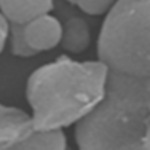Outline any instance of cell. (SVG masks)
<instances>
[{"instance_id": "obj_1", "label": "cell", "mask_w": 150, "mask_h": 150, "mask_svg": "<svg viewBox=\"0 0 150 150\" xmlns=\"http://www.w3.org/2000/svg\"><path fill=\"white\" fill-rule=\"evenodd\" d=\"M110 72L96 60L66 54L30 74L25 97L35 131H65L90 116L106 99Z\"/></svg>"}, {"instance_id": "obj_2", "label": "cell", "mask_w": 150, "mask_h": 150, "mask_svg": "<svg viewBox=\"0 0 150 150\" xmlns=\"http://www.w3.org/2000/svg\"><path fill=\"white\" fill-rule=\"evenodd\" d=\"M74 135L80 150H150V109L138 84L110 74L106 99Z\"/></svg>"}, {"instance_id": "obj_3", "label": "cell", "mask_w": 150, "mask_h": 150, "mask_svg": "<svg viewBox=\"0 0 150 150\" xmlns=\"http://www.w3.org/2000/svg\"><path fill=\"white\" fill-rule=\"evenodd\" d=\"M97 59L112 75L150 81V0H118L100 27Z\"/></svg>"}, {"instance_id": "obj_4", "label": "cell", "mask_w": 150, "mask_h": 150, "mask_svg": "<svg viewBox=\"0 0 150 150\" xmlns=\"http://www.w3.org/2000/svg\"><path fill=\"white\" fill-rule=\"evenodd\" d=\"M63 24L52 13L43 15L25 25H11V53L21 59L50 52L60 46Z\"/></svg>"}, {"instance_id": "obj_5", "label": "cell", "mask_w": 150, "mask_h": 150, "mask_svg": "<svg viewBox=\"0 0 150 150\" xmlns=\"http://www.w3.org/2000/svg\"><path fill=\"white\" fill-rule=\"evenodd\" d=\"M34 131L30 112L0 103V149L15 144Z\"/></svg>"}, {"instance_id": "obj_6", "label": "cell", "mask_w": 150, "mask_h": 150, "mask_svg": "<svg viewBox=\"0 0 150 150\" xmlns=\"http://www.w3.org/2000/svg\"><path fill=\"white\" fill-rule=\"evenodd\" d=\"M54 0H0V13L11 25H25L52 13Z\"/></svg>"}, {"instance_id": "obj_7", "label": "cell", "mask_w": 150, "mask_h": 150, "mask_svg": "<svg viewBox=\"0 0 150 150\" xmlns=\"http://www.w3.org/2000/svg\"><path fill=\"white\" fill-rule=\"evenodd\" d=\"M91 44V30L83 16H71L63 22L60 46L69 54H81Z\"/></svg>"}, {"instance_id": "obj_8", "label": "cell", "mask_w": 150, "mask_h": 150, "mask_svg": "<svg viewBox=\"0 0 150 150\" xmlns=\"http://www.w3.org/2000/svg\"><path fill=\"white\" fill-rule=\"evenodd\" d=\"M0 150H68V141L63 131H34Z\"/></svg>"}, {"instance_id": "obj_9", "label": "cell", "mask_w": 150, "mask_h": 150, "mask_svg": "<svg viewBox=\"0 0 150 150\" xmlns=\"http://www.w3.org/2000/svg\"><path fill=\"white\" fill-rule=\"evenodd\" d=\"M118 0H78L75 6H77L84 15L88 16H108Z\"/></svg>"}, {"instance_id": "obj_10", "label": "cell", "mask_w": 150, "mask_h": 150, "mask_svg": "<svg viewBox=\"0 0 150 150\" xmlns=\"http://www.w3.org/2000/svg\"><path fill=\"white\" fill-rule=\"evenodd\" d=\"M9 33H11V24L0 13V54L3 53L6 44L9 43Z\"/></svg>"}, {"instance_id": "obj_11", "label": "cell", "mask_w": 150, "mask_h": 150, "mask_svg": "<svg viewBox=\"0 0 150 150\" xmlns=\"http://www.w3.org/2000/svg\"><path fill=\"white\" fill-rule=\"evenodd\" d=\"M129 80V78H128ZM134 81V80H132ZM137 83V81H135ZM138 84V87H140V91H141V94H143V97H144V102H146V105H147V108L150 109V81L149 83H137Z\"/></svg>"}]
</instances>
